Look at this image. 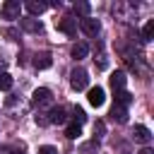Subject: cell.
<instances>
[{
  "mask_svg": "<svg viewBox=\"0 0 154 154\" xmlns=\"http://www.w3.org/2000/svg\"><path fill=\"white\" fill-rule=\"evenodd\" d=\"M87 84H89V75H87V70L75 67L72 75H70V87H72L75 91H82V89H87Z\"/></svg>",
  "mask_w": 154,
  "mask_h": 154,
  "instance_id": "1",
  "label": "cell"
},
{
  "mask_svg": "<svg viewBox=\"0 0 154 154\" xmlns=\"http://www.w3.org/2000/svg\"><path fill=\"white\" fill-rule=\"evenodd\" d=\"M19 12H22L19 0H7V2H2V7H0V17H2V19H19Z\"/></svg>",
  "mask_w": 154,
  "mask_h": 154,
  "instance_id": "2",
  "label": "cell"
},
{
  "mask_svg": "<svg viewBox=\"0 0 154 154\" xmlns=\"http://www.w3.org/2000/svg\"><path fill=\"white\" fill-rule=\"evenodd\" d=\"M79 26H82V31H84L87 36H96V34L101 31V22L94 19V17H84V19H79Z\"/></svg>",
  "mask_w": 154,
  "mask_h": 154,
  "instance_id": "3",
  "label": "cell"
},
{
  "mask_svg": "<svg viewBox=\"0 0 154 154\" xmlns=\"http://www.w3.org/2000/svg\"><path fill=\"white\" fill-rule=\"evenodd\" d=\"M58 31H63V34H67V36H75V34H77V19H72V17L58 19Z\"/></svg>",
  "mask_w": 154,
  "mask_h": 154,
  "instance_id": "4",
  "label": "cell"
},
{
  "mask_svg": "<svg viewBox=\"0 0 154 154\" xmlns=\"http://www.w3.org/2000/svg\"><path fill=\"white\" fill-rule=\"evenodd\" d=\"M31 101H34L36 106H43V103H51V101H53V94H51V89H46V87H38V89L34 91Z\"/></svg>",
  "mask_w": 154,
  "mask_h": 154,
  "instance_id": "5",
  "label": "cell"
},
{
  "mask_svg": "<svg viewBox=\"0 0 154 154\" xmlns=\"http://www.w3.org/2000/svg\"><path fill=\"white\" fill-rule=\"evenodd\" d=\"M19 26L24 29V31H29V34H38L43 26H41V22L38 19H34V17H24V19H19Z\"/></svg>",
  "mask_w": 154,
  "mask_h": 154,
  "instance_id": "6",
  "label": "cell"
},
{
  "mask_svg": "<svg viewBox=\"0 0 154 154\" xmlns=\"http://www.w3.org/2000/svg\"><path fill=\"white\" fill-rule=\"evenodd\" d=\"M103 101H106L103 89H101V87H91V89H89V103H91L94 108H99V106H103Z\"/></svg>",
  "mask_w": 154,
  "mask_h": 154,
  "instance_id": "7",
  "label": "cell"
},
{
  "mask_svg": "<svg viewBox=\"0 0 154 154\" xmlns=\"http://www.w3.org/2000/svg\"><path fill=\"white\" fill-rule=\"evenodd\" d=\"M125 84H128V77H125V72H113L111 75V87H113V91H123L125 89Z\"/></svg>",
  "mask_w": 154,
  "mask_h": 154,
  "instance_id": "8",
  "label": "cell"
},
{
  "mask_svg": "<svg viewBox=\"0 0 154 154\" xmlns=\"http://www.w3.org/2000/svg\"><path fill=\"white\" fill-rule=\"evenodd\" d=\"M46 7H48L46 2H36V0H26V2H24V10H26L29 14H34V17L41 14V12H46Z\"/></svg>",
  "mask_w": 154,
  "mask_h": 154,
  "instance_id": "9",
  "label": "cell"
},
{
  "mask_svg": "<svg viewBox=\"0 0 154 154\" xmlns=\"http://www.w3.org/2000/svg\"><path fill=\"white\" fill-rule=\"evenodd\" d=\"M70 55H72L75 60H82V58H87V55H89V46H87L84 41H79V43H75V46H72Z\"/></svg>",
  "mask_w": 154,
  "mask_h": 154,
  "instance_id": "10",
  "label": "cell"
},
{
  "mask_svg": "<svg viewBox=\"0 0 154 154\" xmlns=\"http://www.w3.org/2000/svg\"><path fill=\"white\" fill-rule=\"evenodd\" d=\"M48 123H55V125L65 123V108L63 106H53L51 113H48Z\"/></svg>",
  "mask_w": 154,
  "mask_h": 154,
  "instance_id": "11",
  "label": "cell"
},
{
  "mask_svg": "<svg viewBox=\"0 0 154 154\" xmlns=\"http://www.w3.org/2000/svg\"><path fill=\"white\" fill-rule=\"evenodd\" d=\"M111 118H113L116 123H128V108L113 103V108H111Z\"/></svg>",
  "mask_w": 154,
  "mask_h": 154,
  "instance_id": "12",
  "label": "cell"
},
{
  "mask_svg": "<svg viewBox=\"0 0 154 154\" xmlns=\"http://www.w3.org/2000/svg\"><path fill=\"white\" fill-rule=\"evenodd\" d=\"M51 65H53L51 53H38V55L34 58V67H38V70H46V67H51Z\"/></svg>",
  "mask_w": 154,
  "mask_h": 154,
  "instance_id": "13",
  "label": "cell"
},
{
  "mask_svg": "<svg viewBox=\"0 0 154 154\" xmlns=\"http://www.w3.org/2000/svg\"><path fill=\"white\" fill-rule=\"evenodd\" d=\"M132 135H135V140L142 142V144H149V140H152V132H149L144 125H135V132H132Z\"/></svg>",
  "mask_w": 154,
  "mask_h": 154,
  "instance_id": "14",
  "label": "cell"
},
{
  "mask_svg": "<svg viewBox=\"0 0 154 154\" xmlns=\"http://www.w3.org/2000/svg\"><path fill=\"white\" fill-rule=\"evenodd\" d=\"M116 103L128 108V106L132 103V94H130V91H125V89H123V91H116Z\"/></svg>",
  "mask_w": 154,
  "mask_h": 154,
  "instance_id": "15",
  "label": "cell"
},
{
  "mask_svg": "<svg viewBox=\"0 0 154 154\" xmlns=\"http://www.w3.org/2000/svg\"><path fill=\"white\" fill-rule=\"evenodd\" d=\"M154 38V19H149L142 29V41H152Z\"/></svg>",
  "mask_w": 154,
  "mask_h": 154,
  "instance_id": "16",
  "label": "cell"
},
{
  "mask_svg": "<svg viewBox=\"0 0 154 154\" xmlns=\"http://www.w3.org/2000/svg\"><path fill=\"white\" fill-rule=\"evenodd\" d=\"M79 135H82V128H79L77 123H72V125H67V130H65V137H67V140H77Z\"/></svg>",
  "mask_w": 154,
  "mask_h": 154,
  "instance_id": "17",
  "label": "cell"
},
{
  "mask_svg": "<svg viewBox=\"0 0 154 154\" xmlns=\"http://www.w3.org/2000/svg\"><path fill=\"white\" fill-rule=\"evenodd\" d=\"M79 152H82V154H96V152H99V142H96V140L84 142V144L79 147Z\"/></svg>",
  "mask_w": 154,
  "mask_h": 154,
  "instance_id": "18",
  "label": "cell"
},
{
  "mask_svg": "<svg viewBox=\"0 0 154 154\" xmlns=\"http://www.w3.org/2000/svg\"><path fill=\"white\" fill-rule=\"evenodd\" d=\"M75 12H77V14H82V19H84V17H89L91 7H89V2H75Z\"/></svg>",
  "mask_w": 154,
  "mask_h": 154,
  "instance_id": "19",
  "label": "cell"
},
{
  "mask_svg": "<svg viewBox=\"0 0 154 154\" xmlns=\"http://www.w3.org/2000/svg\"><path fill=\"white\" fill-rule=\"evenodd\" d=\"M0 89H2V91L12 89V77H10L7 72H0Z\"/></svg>",
  "mask_w": 154,
  "mask_h": 154,
  "instance_id": "20",
  "label": "cell"
},
{
  "mask_svg": "<svg viewBox=\"0 0 154 154\" xmlns=\"http://www.w3.org/2000/svg\"><path fill=\"white\" fill-rule=\"evenodd\" d=\"M72 116H75V123H77V125H82V123L87 120V113H84L79 106H75V108H72Z\"/></svg>",
  "mask_w": 154,
  "mask_h": 154,
  "instance_id": "21",
  "label": "cell"
},
{
  "mask_svg": "<svg viewBox=\"0 0 154 154\" xmlns=\"http://www.w3.org/2000/svg\"><path fill=\"white\" fill-rule=\"evenodd\" d=\"M103 132H106V125H103L101 120H96V123H94V135H96L94 140H99V137H103Z\"/></svg>",
  "mask_w": 154,
  "mask_h": 154,
  "instance_id": "22",
  "label": "cell"
},
{
  "mask_svg": "<svg viewBox=\"0 0 154 154\" xmlns=\"http://www.w3.org/2000/svg\"><path fill=\"white\" fill-rule=\"evenodd\" d=\"M38 154H58V149L51 144H43V147H38Z\"/></svg>",
  "mask_w": 154,
  "mask_h": 154,
  "instance_id": "23",
  "label": "cell"
},
{
  "mask_svg": "<svg viewBox=\"0 0 154 154\" xmlns=\"http://www.w3.org/2000/svg\"><path fill=\"white\" fill-rule=\"evenodd\" d=\"M137 154H154V152H152V149H149V147H142V149H140V152H137Z\"/></svg>",
  "mask_w": 154,
  "mask_h": 154,
  "instance_id": "24",
  "label": "cell"
},
{
  "mask_svg": "<svg viewBox=\"0 0 154 154\" xmlns=\"http://www.w3.org/2000/svg\"><path fill=\"white\" fill-rule=\"evenodd\" d=\"M5 65H7V63H5V58L0 55V70H5Z\"/></svg>",
  "mask_w": 154,
  "mask_h": 154,
  "instance_id": "25",
  "label": "cell"
},
{
  "mask_svg": "<svg viewBox=\"0 0 154 154\" xmlns=\"http://www.w3.org/2000/svg\"><path fill=\"white\" fill-rule=\"evenodd\" d=\"M0 154H10V149H7V147H5V149H0Z\"/></svg>",
  "mask_w": 154,
  "mask_h": 154,
  "instance_id": "26",
  "label": "cell"
}]
</instances>
